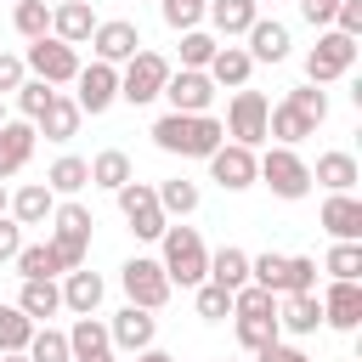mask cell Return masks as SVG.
<instances>
[{
    "label": "cell",
    "instance_id": "cell-19",
    "mask_svg": "<svg viewBox=\"0 0 362 362\" xmlns=\"http://www.w3.org/2000/svg\"><path fill=\"white\" fill-rule=\"evenodd\" d=\"M62 311H74V317H90L96 305H102V294H107V283L90 272V266H74V272H62Z\"/></svg>",
    "mask_w": 362,
    "mask_h": 362
},
{
    "label": "cell",
    "instance_id": "cell-43",
    "mask_svg": "<svg viewBox=\"0 0 362 362\" xmlns=\"http://www.w3.org/2000/svg\"><path fill=\"white\" fill-rule=\"evenodd\" d=\"M198 317L204 322H226L232 317V288H221V283H198Z\"/></svg>",
    "mask_w": 362,
    "mask_h": 362
},
{
    "label": "cell",
    "instance_id": "cell-39",
    "mask_svg": "<svg viewBox=\"0 0 362 362\" xmlns=\"http://www.w3.org/2000/svg\"><path fill=\"white\" fill-rule=\"evenodd\" d=\"M28 362H68V334L51 328V322H40L34 339H28Z\"/></svg>",
    "mask_w": 362,
    "mask_h": 362
},
{
    "label": "cell",
    "instance_id": "cell-8",
    "mask_svg": "<svg viewBox=\"0 0 362 362\" xmlns=\"http://www.w3.org/2000/svg\"><path fill=\"white\" fill-rule=\"evenodd\" d=\"M119 288H124V300L130 305H141V311H158L164 300H170V277H164V266L158 260H147V255H130L124 266H119Z\"/></svg>",
    "mask_w": 362,
    "mask_h": 362
},
{
    "label": "cell",
    "instance_id": "cell-51",
    "mask_svg": "<svg viewBox=\"0 0 362 362\" xmlns=\"http://www.w3.org/2000/svg\"><path fill=\"white\" fill-rule=\"evenodd\" d=\"M255 362H311L300 345H283V339H272V345H260L255 351Z\"/></svg>",
    "mask_w": 362,
    "mask_h": 362
},
{
    "label": "cell",
    "instance_id": "cell-31",
    "mask_svg": "<svg viewBox=\"0 0 362 362\" xmlns=\"http://www.w3.org/2000/svg\"><path fill=\"white\" fill-rule=\"evenodd\" d=\"M45 187H51L57 198H74V192H85V187H90V158H74V153H62V158L45 170Z\"/></svg>",
    "mask_w": 362,
    "mask_h": 362
},
{
    "label": "cell",
    "instance_id": "cell-12",
    "mask_svg": "<svg viewBox=\"0 0 362 362\" xmlns=\"http://www.w3.org/2000/svg\"><path fill=\"white\" fill-rule=\"evenodd\" d=\"M74 85H79L74 102H79V113H90V119L107 113V107L119 102V68H113V62H90V68H79Z\"/></svg>",
    "mask_w": 362,
    "mask_h": 362
},
{
    "label": "cell",
    "instance_id": "cell-3",
    "mask_svg": "<svg viewBox=\"0 0 362 362\" xmlns=\"http://www.w3.org/2000/svg\"><path fill=\"white\" fill-rule=\"evenodd\" d=\"M90 226H96V215H90L79 198H62V204L51 209V249H57L62 272L85 266V255H90Z\"/></svg>",
    "mask_w": 362,
    "mask_h": 362
},
{
    "label": "cell",
    "instance_id": "cell-28",
    "mask_svg": "<svg viewBox=\"0 0 362 362\" xmlns=\"http://www.w3.org/2000/svg\"><path fill=\"white\" fill-rule=\"evenodd\" d=\"M17 305H23V317H34V322H51V317L62 311V288H57V277H23V294H17Z\"/></svg>",
    "mask_w": 362,
    "mask_h": 362
},
{
    "label": "cell",
    "instance_id": "cell-35",
    "mask_svg": "<svg viewBox=\"0 0 362 362\" xmlns=\"http://www.w3.org/2000/svg\"><path fill=\"white\" fill-rule=\"evenodd\" d=\"M153 192H158V209H164L170 221H187V215L198 209V187H192V181H181V175H175V181H158Z\"/></svg>",
    "mask_w": 362,
    "mask_h": 362
},
{
    "label": "cell",
    "instance_id": "cell-27",
    "mask_svg": "<svg viewBox=\"0 0 362 362\" xmlns=\"http://www.w3.org/2000/svg\"><path fill=\"white\" fill-rule=\"evenodd\" d=\"M204 17H209V28H215V40H238V34L260 17V6H255V0H204Z\"/></svg>",
    "mask_w": 362,
    "mask_h": 362
},
{
    "label": "cell",
    "instance_id": "cell-38",
    "mask_svg": "<svg viewBox=\"0 0 362 362\" xmlns=\"http://www.w3.org/2000/svg\"><path fill=\"white\" fill-rule=\"evenodd\" d=\"M11 23H17L23 40H40V34H51V6L45 0H17L11 6Z\"/></svg>",
    "mask_w": 362,
    "mask_h": 362
},
{
    "label": "cell",
    "instance_id": "cell-23",
    "mask_svg": "<svg viewBox=\"0 0 362 362\" xmlns=\"http://www.w3.org/2000/svg\"><path fill=\"white\" fill-rule=\"evenodd\" d=\"M96 11L85 6V0H62V6H51V34L57 40H68V45H85L90 34H96Z\"/></svg>",
    "mask_w": 362,
    "mask_h": 362
},
{
    "label": "cell",
    "instance_id": "cell-21",
    "mask_svg": "<svg viewBox=\"0 0 362 362\" xmlns=\"http://www.w3.org/2000/svg\"><path fill=\"white\" fill-rule=\"evenodd\" d=\"M243 51L255 57V62H283L288 57V23H277V17H255L249 28H243Z\"/></svg>",
    "mask_w": 362,
    "mask_h": 362
},
{
    "label": "cell",
    "instance_id": "cell-36",
    "mask_svg": "<svg viewBox=\"0 0 362 362\" xmlns=\"http://www.w3.org/2000/svg\"><path fill=\"white\" fill-rule=\"evenodd\" d=\"M34 317H23V305L11 300V305H0V351H28V339H34Z\"/></svg>",
    "mask_w": 362,
    "mask_h": 362
},
{
    "label": "cell",
    "instance_id": "cell-25",
    "mask_svg": "<svg viewBox=\"0 0 362 362\" xmlns=\"http://www.w3.org/2000/svg\"><path fill=\"white\" fill-rule=\"evenodd\" d=\"M6 209H11V221H17V226H45V221H51V209H57V192H51L45 181H28V187H17V192H11V204H6Z\"/></svg>",
    "mask_w": 362,
    "mask_h": 362
},
{
    "label": "cell",
    "instance_id": "cell-49",
    "mask_svg": "<svg viewBox=\"0 0 362 362\" xmlns=\"http://www.w3.org/2000/svg\"><path fill=\"white\" fill-rule=\"evenodd\" d=\"M28 79V68H23V57H11V51H0V96H11L17 85Z\"/></svg>",
    "mask_w": 362,
    "mask_h": 362
},
{
    "label": "cell",
    "instance_id": "cell-56",
    "mask_svg": "<svg viewBox=\"0 0 362 362\" xmlns=\"http://www.w3.org/2000/svg\"><path fill=\"white\" fill-rule=\"evenodd\" d=\"M45 6H62V0H45Z\"/></svg>",
    "mask_w": 362,
    "mask_h": 362
},
{
    "label": "cell",
    "instance_id": "cell-10",
    "mask_svg": "<svg viewBox=\"0 0 362 362\" xmlns=\"http://www.w3.org/2000/svg\"><path fill=\"white\" fill-rule=\"evenodd\" d=\"M351 62H356V40L339 34V28H322L317 45L305 51V79H311V85H328V79L351 74Z\"/></svg>",
    "mask_w": 362,
    "mask_h": 362
},
{
    "label": "cell",
    "instance_id": "cell-24",
    "mask_svg": "<svg viewBox=\"0 0 362 362\" xmlns=\"http://www.w3.org/2000/svg\"><path fill=\"white\" fill-rule=\"evenodd\" d=\"M79 119H85V113H79V102L57 90V96L45 102V113L34 119V130H40L45 141H74V136H79Z\"/></svg>",
    "mask_w": 362,
    "mask_h": 362
},
{
    "label": "cell",
    "instance_id": "cell-50",
    "mask_svg": "<svg viewBox=\"0 0 362 362\" xmlns=\"http://www.w3.org/2000/svg\"><path fill=\"white\" fill-rule=\"evenodd\" d=\"M23 249V226L11 215H0V266H11V255Z\"/></svg>",
    "mask_w": 362,
    "mask_h": 362
},
{
    "label": "cell",
    "instance_id": "cell-58",
    "mask_svg": "<svg viewBox=\"0 0 362 362\" xmlns=\"http://www.w3.org/2000/svg\"><path fill=\"white\" fill-rule=\"evenodd\" d=\"M11 6H17V0H11Z\"/></svg>",
    "mask_w": 362,
    "mask_h": 362
},
{
    "label": "cell",
    "instance_id": "cell-41",
    "mask_svg": "<svg viewBox=\"0 0 362 362\" xmlns=\"http://www.w3.org/2000/svg\"><path fill=\"white\" fill-rule=\"evenodd\" d=\"M283 102H288V107H294L300 119H311V124H322V119H328V96H322V90L311 85V79H305V85H294V90H288Z\"/></svg>",
    "mask_w": 362,
    "mask_h": 362
},
{
    "label": "cell",
    "instance_id": "cell-9",
    "mask_svg": "<svg viewBox=\"0 0 362 362\" xmlns=\"http://www.w3.org/2000/svg\"><path fill=\"white\" fill-rule=\"evenodd\" d=\"M266 96L260 90H249V85H238L232 90V102H226V141H238V147H260L266 141Z\"/></svg>",
    "mask_w": 362,
    "mask_h": 362
},
{
    "label": "cell",
    "instance_id": "cell-37",
    "mask_svg": "<svg viewBox=\"0 0 362 362\" xmlns=\"http://www.w3.org/2000/svg\"><path fill=\"white\" fill-rule=\"evenodd\" d=\"M322 272L339 277V283H362V238L356 243H334L328 260H322Z\"/></svg>",
    "mask_w": 362,
    "mask_h": 362
},
{
    "label": "cell",
    "instance_id": "cell-46",
    "mask_svg": "<svg viewBox=\"0 0 362 362\" xmlns=\"http://www.w3.org/2000/svg\"><path fill=\"white\" fill-rule=\"evenodd\" d=\"M283 328H277V317H238V345L243 351H260V345H272Z\"/></svg>",
    "mask_w": 362,
    "mask_h": 362
},
{
    "label": "cell",
    "instance_id": "cell-44",
    "mask_svg": "<svg viewBox=\"0 0 362 362\" xmlns=\"http://www.w3.org/2000/svg\"><path fill=\"white\" fill-rule=\"evenodd\" d=\"M158 17H164V28L187 34V28L204 23V0H158Z\"/></svg>",
    "mask_w": 362,
    "mask_h": 362
},
{
    "label": "cell",
    "instance_id": "cell-2",
    "mask_svg": "<svg viewBox=\"0 0 362 362\" xmlns=\"http://www.w3.org/2000/svg\"><path fill=\"white\" fill-rule=\"evenodd\" d=\"M158 243H164V255H158V266H164V277L170 283H181V288H198L204 277H209V249H204V238H198V226H164L158 232Z\"/></svg>",
    "mask_w": 362,
    "mask_h": 362
},
{
    "label": "cell",
    "instance_id": "cell-55",
    "mask_svg": "<svg viewBox=\"0 0 362 362\" xmlns=\"http://www.w3.org/2000/svg\"><path fill=\"white\" fill-rule=\"evenodd\" d=\"M0 124H6V96H0Z\"/></svg>",
    "mask_w": 362,
    "mask_h": 362
},
{
    "label": "cell",
    "instance_id": "cell-1",
    "mask_svg": "<svg viewBox=\"0 0 362 362\" xmlns=\"http://www.w3.org/2000/svg\"><path fill=\"white\" fill-rule=\"evenodd\" d=\"M153 147L158 153H181V158H209L221 141H226V124L215 113H164L153 130Z\"/></svg>",
    "mask_w": 362,
    "mask_h": 362
},
{
    "label": "cell",
    "instance_id": "cell-33",
    "mask_svg": "<svg viewBox=\"0 0 362 362\" xmlns=\"http://www.w3.org/2000/svg\"><path fill=\"white\" fill-rule=\"evenodd\" d=\"M209 283H221V288H243V283H249V255H243L238 243L215 249V255H209Z\"/></svg>",
    "mask_w": 362,
    "mask_h": 362
},
{
    "label": "cell",
    "instance_id": "cell-48",
    "mask_svg": "<svg viewBox=\"0 0 362 362\" xmlns=\"http://www.w3.org/2000/svg\"><path fill=\"white\" fill-rule=\"evenodd\" d=\"M334 11H339V0H300V17L311 28H334Z\"/></svg>",
    "mask_w": 362,
    "mask_h": 362
},
{
    "label": "cell",
    "instance_id": "cell-26",
    "mask_svg": "<svg viewBox=\"0 0 362 362\" xmlns=\"http://www.w3.org/2000/svg\"><path fill=\"white\" fill-rule=\"evenodd\" d=\"M317 322H322L317 288H305V294H277V328H288V334H317Z\"/></svg>",
    "mask_w": 362,
    "mask_h": 362
},
{
    "label": "cell",
    "instance_id": "cell-29",
    "mask_svg": "<svg viewBox=\"0 0 362 362\" xmlns=\"http://www.w3.org/2000/svg\"><path fill=\"white\" fill-rule=\"evenodd\" d=\"M305 136H317V124H311V119H300L288 102L266 107V141H277V147H300Z\"/></svg>",
    "mask_w": 362,
    "mask_h": 362
},
{
    "label": "cell",
    "instance_id": "cell-15",
    "mask_svg": "<svg viewBox=\"0 0 362 362\" xmlns=\"http://www.w3.org/2000/svg\"><path fill=\"white\" fill-rule=\"evenodd\" d=\"M107 339H113V351L136 356V351H147V345L158 339V317H153V311H141V305H124V311H113Z\"/></svg>",
    "mask_w": 362,
    "mask_h": 362
},
{
    "label": "cell",
    "instance_id": "cell-4",
    "mask_svg": "<svg viewBox=\"0 0 362 362\" xmlns=\"http://www.w3.org/2000/svg\"><path fill=\"white\" fill-rule=\"evenodd\" d=\"M255 181H266L283 204H294V198H305L311 192V164L294 153V147H266V153H255Z\"/></svg>",
    "mask_w": 362,
    "mask_h": 362
},
{
    "label": "cell",
    "instance_id": "cell-53",
    "mask_svg": "<svg viewBox=\"0 0 362 362\" xmlns=\"http://www.w3.org/2000/svg\"><path fill=\"white\" fill-rule=\"evenodd\" d=\"M0 362H28V351H0Z\"/></svg>",
    "mask_w": 362,
    "mask_h": 362
},
{
    "label": "cell",
    "instance_id": "cell-47",
    "mask_svg": "<svg viewBox=\"0 0 362 362\" xmlns=\"http://www.w3.org/2000/svg\"><path fill=\"white\" fill-rule=\"evenodd\" d=\"M334 28H339V34H351V40H362V0H339Z\"/></svg>",
    "mask_w": 362,
    "mask_h": 362
},
{
    "label": "cell",
    "instance_id": "cell-6",
    "mask_svg": "<svg viewBox=\"0 0 362 362\" xmlns=\"http://www.w3.org/2000/svg\"><path fill=\"white\" fill-rule=\"evenodd\" d=\"M23 68H28L34 79H45V85H74V74H79L85 62H79V45H68V40H57V34H40V40H28Z\"/></svg>",
    "mask_w": 362,
    "mask_h": 362
},
{
    "label": "cell",
    "instance_id": "cell-54",
    "mask_svg": "<svg viewBox=\"0 0 362 362\" xmlns=\"http://www.w3.org/2000/svg\"><path fill=\"white\" fill-rule=\"evenodd\" d=\"M6 204H11V192H6V181H0V215H6Z\"/></svg>",
    "mask_w": 362,
    "mask_h": 362
},
{
    "label": "cell",
    "instance_id": "cell-22",
    "mask_svg": "<svg viewBox=\"0 0 362 362\" xmlns=\"http://www.w3.org/2000/svg\"><path fill=\"white\" fill-rule=\"evenodd\" d=\"M209 79H215V90H238V85H249V74H255V57L243 51V45H215V57H209V68H204Z\"/></svg>",
    "mask_w": 362,
    "mask_h": 362
},
{
    "label": "cell",
    "instance_id": "cell-30",
    "mask_svg": "<svg viewBox=\"0 0 362 362\" xmlns=\"http://www.w3.org/2000/svg\"><path fill=\"white\" fill-rule=\"evenodd\" d=\"M311 181L317 187H328V192H351L356 181H362V170H356V158L351 153H317V170H311Z\"/></svg>",
    "mask_w": 362,
    "mask_h": 362
},
{
    "label": "cell",
    "instance_id": "cell-17",
    "mask_svg": "<svg viewBox=\"0 0 362 362\" xmlns=\"http://www.w3.org/2000/svg\"><path fill=\"white\" fill-rule=\"evenodd\" d=\"M317 300H322V322L328 328H339V334H356L362 328V283H339L334 277Z\"/></svg>",
    "mask_w": 362,
    "mask_h": 362
},
{
    "label": "cell",
    "instance_id": "cell-34",
    "mask_svg": "<svg viewBox=\"0 0 362 362\" xmlns=\"http://www.w3.org/2000/svg\"><path fill=\"white\" fill-rule=\"evenodd\" d=\"M11 266H17V277H57V272H62L51 238H45V243H23V249L11 255Z\"/></svg>",
    "mask_w": 362,
    "mask_h": 362
},
{
    "label": "cell",
    "instance_id": "cell-40",
    "mask_svg": "<svg viewBox=\"0 0 362 362\" xmlns=\"http://www.w3.org/2000/svg\"><path fill=\"white\" fill-rule=\"evenodd\" d=\"M11 96H17V113H23V119H40V113H45V102L57 96V85H45V79H34V74H28Z\"/></svg>",
    "mask_w": 362,
    "mask_h": 362
},
{
    "label": "cell",
    "instance_id": "cell-57",
    "mask_svg": "<svg viewBox=\"0 0 362 362\" xmlns=\"http://www.w3.org/2000/svg\"><path fill=\"white\" fill-rule=\"evenodd\" d=\"M255 6H266V0H255Z\"/></svg>",
    "mask_w": 362,
    "mask_h": 362
},
{
    "label": "cell",
    "instance_id": "cell-5",
    "mask_svg": "<svg viewBox=\"0 0 362 362\" xmlns=\"http://www.w3.org/2000/svg\"><path fill=\"white\" fill-rule=\"evenodd\" d=\"M164 79H170V57L164 51H136L124 68H119V102H130V107H147L158 90H164Z\"/></svg>",
    "mask_w": 362,
    "mask_h": 362
},
{
    "label": "cell",
    "instance_id": "cell-13",
    "mask_svg": "<svg viewBox=\"0 0 362 362\" xmlns=\"http://www.w3.org/2000/svg\"><path fill=\"white\" fill-rule=\"evenodd\" d=\"M90 51H96V62H130L136 51H141V28L130 23V17H107V23H96V34H90Z\"/></svg>",
    "mask_w": 362,
    "mask_h": 362
},
{
    "label": "cell",
    "instance_id": "cell-32",
    "mask_svg": "<svg viewBox=\"0 0 362 362\" xmlns=\"http://www.w3.org/2000/svg\"><path fill=\"white\" fill-rule=\"evenodd\" d=\"M130 175H136V170H130V153H119V147H102V153L90 158V187H102V192H119Z\"/></svg>",
    "mask_w": 362,
    "mask_h": 362
},
{
    "label": "cell",
    "instance_id": "cell-45",
    "mask_svg": "<svg viewBox=\"0 0 362 362\" xmlns=\"http://www.w3.org/2000/svg\"><path fill=\"white\" fill-rule=\"evenodd\" d=\"M215 34H204V28H187L181 34V68H209V57H215Z\"/></svg>",
    "mask_w": 362,
    "mask_h": 362
},
{
    "label": "cell",
    "instance_id": "cell-16",
    "mask_svg": "<svg viewBox=\"0 0 362 362\" xmlns=\"http://www.w3.org/2000/svg\"><path fill=\"white\" fill-rule=\"evenodd\" d=\"M68 362H119L113 339H107V322L90 311V317H74L68 328Z\"/></svg>",
    "mask_w": 362,
    "mask_h": 362
},
{
    "label": "cell",
    "instance_id": "cell-42",
    "mask_svg": "<svg viewBox=\"0 0 362 362\" xmlns=\"http://www.w3.org/2000/svg\"><path fill=\"white\" fill-rule=\"evenodd\" d=\"M305 288H317V260H311V255H288L277 294H305Z\"/></svg>",
    "mask_w": 362,
    "mask_h": 362
},
{
    "label": "cell",
    "instance_id": "cell-11",
    "mask_svg": "<svg viewBox=\"0 0 362 362\" xmlns=\"http://www.w3.org/2000/svg\"><path fill=\"white\" fill-rule=\"evenodd\" d=\"M158 96L170 102V113H209V102H215V79H209L204 68H170V79H164Z\"/></svg>",
    "mask_w": 362,
    "mask_h": 362
},
{
    "label": "cell",
    "instance_id": "cell-20",
    "mask_svg": "<svg viewBox=\"0 0 362 362\" xmlns=\"http://www.w3.org/2000/svg\"><path fill=\"white\" fill-rule=\"evenodd\" d=\"M322 232H328L334 243H356V238H362V198L328 192V204H322Z\"/></svg>",
    "mask_w": 362,
    "mask_h": 362
},
{
    "label": "cell",
    "instance_id": "cell-52",
    "mask_svg": "<svg viewBox=\"0 0 362 362\" xmlns=\"http://www.w3.org/2000/svg\"><path fill=\"white\" fill-rule=\"evenodd\" d=\"M130 362H175V356H170V351H158V345H147V351H136Z\"/></svg>",
    "mask_w": 362,
    "mask_h": 362
},
{
    "label": "cell",
    "instance_id": "cell-18",
    "mask_svg": "<svg viewBox=\"0 0 362 362\" xmlns=\"http://www.w3.org/2000/svg\"><path fill=\"white\" fill-rule=\"evenodd\" d=\"M34 141H40L34 119H6V124H0V181H11V175L34 158Z\"/></svg>",
    "mask_w": 362,
    "mask_h": 362
},
{
    "label": "cell",
    "instance_id": "cell-14",
    "mask_svg": "<svg viewBox=\"0 0 362 362\" xmlns=\"http://www.w3.org/2000/svg\"><path fill=\"white\" fill-rule=\"evenodd\" d=\"M209 175H215L221 192H243V187H255V147L221 141V147L209 153Z\"/></svg>",
    "mask_w": 362,
    "mask_h": 362
},
{
    "label": "cell",
    "instance_id": "cell-7",
    "mask_svg": "<svg viewBox=\"0 0 362 362\" xmlns=\"http://www.w3.org/2000/svg\"><path fill=\"white\" fill-rule=\"evenodd\" d=\"M113 198H119V215L130 221V232H136L141 243H158V232L170 226V215L158 209V192H153L147 181H136V175H130V181H124Z\"/></svg>",
    "mask_w": 362,
    "mask_h": 362
}]
</instances>
